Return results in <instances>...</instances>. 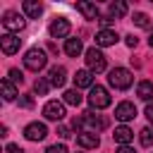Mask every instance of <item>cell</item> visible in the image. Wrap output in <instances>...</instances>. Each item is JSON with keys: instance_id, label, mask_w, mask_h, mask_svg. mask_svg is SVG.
<instances>
[{"instance_id": "cell-3", "label": "cell", "mask_w": 153, "mask_h": 153, "mask_svg": "<svg viewBox=\"0 0 153 153\" xmlns=\"http://www.w3.org/2000/svg\"><path fill=\"white\" fill-rule=\"evenodd\" d=\"M45 65H48V55H45V50H41V48H31V50H26V55H24V67H26V69H31V72H41Z\"/></svg>"}, {"instance_id": "cell-6", "label": "cell", "mask_w": 153, "mask_h": 153, "mask_svg": "<svg viewBox=\"0 0 153 153\" xmlns=\"http://www.w3.org/2000/svg\"><path fill=\"white\" fill-rule=\"evenodd\" d=\"M86 65H88V69L91 72H103L105 69V55L98 50V48H88L86 50Z\"/></svg>"}, {"instance_id": "cell-35", "label": "cell", "mask_w": 153, "mask_h": 153, "mask_svg": "<svg viewBox=\"0 0 153 153\" xmlns=\"http://www.w3.org/2000/svg\"><path fill=\"white\" fill-rule=\"evenodd\" d=\"M117 153H136V151H134L131 146H120V151H117Z\"/></svg>"}, {"instance_id": "cell-10", "label": "cell", "mask_w": 153, "mask_h": 153, "mask_svg": "<svg viewBox=\"0 0 153 153\" xmlns=\"http://www.w3.org/2000/svg\"><path fill=\"white\" fill-rule=\"evenodd\" d=\"M134 117H136V105H134V103L122 100V103L115 108V120H120V122H129V120H134Z\"/></svg>"}, {"instance_id": "cell-26", "label": "cell", "mask_w": 153, "mask_h": 153, "mask_svg": "<svg viewBox=\"0 0 153 153\" xmlns=\"http://www.w3.org/2000/svg\"><path fill=\"white\" fill-rule=\"evenodd\" d=\"M48 88H50V81H48V79H36L33 91H36L38 96H45V93H48Z\"/></svg>"}, {"instance_id": "cell-27", "label": "cell", "mask_w": 153, "mask_h": 153, "mask_svg": "<svg viewBox=\"0 0 153 153\" xmlns=\"http://www.w3.org/2000/svg\"><path fill=\"white\" fill-rule=\"evenodd\" d=\"M10 81H12V84H22V81H24V74L12 67V69H10Z\"/></svg>"}, {"instance_id": "cell-14", "label": "cell", "mask_w": 153, "mask_h": 153, "mask_svg": "<svg viewBox=\"0 0 153 153\" xmlns=\"http://www.w3.org/2000/svg\"><path fill=\"white\" fill-rule=\"evenodd\" d=\"M115 43H117V33H115L112 29H100V31L96 33V45L108 48V45H115Z\"/></svg>"}, {"instance_id": "cell-21", "label": "cell", "mask_w": 153, "mask_h": 153, "mask_svg": "<svg viewBox=\"0 0 153 153\" xmlns=\"http://www.w3.org/2000/svg\"><path fill=\"white\" fill-rule=\"evenodd\" d=\"M81 50H84V45H81V38H67V43H65V53H67L69 57H76V55H81Z\"/></svg>"}, {"instance_id": "cell-4", "label": "cell", "mask_w": 153, "mask_h": 153, "mask_svg": "<svg viewBox=\"0 0 153 153\" xmlns=\"http://www.w3.org/2000/svg\"><path fill=\"white\" fill-rule=\"evenodd\" d=\"M110 93H108V88H103V86H93L91 91H88V105L91 108H96V110H103V108H108L110 105Z\"/></svg>"}, {"instance_id": "cell-23", "label": "cell", "mask_w": 153, "mask_h": 153, "mask_svg": "<svg viewBox=\"0 0 153 153\" xmlns=\"http://www.w3.org/2000/svg\"><path fill=\"white\" fill-rule=\"evenodd\" d=\"M62 98H65V103H67V105H79V103H81V96H79V91H76V88L65 91V96H62Z\"/></svg>"}, {"instance_id": "cell-5", "label": "cell", "mask_w": 153, "mask_h": 153, "mask_svg": "<svg viewBox=\"0 0 153 153\" xmlns=\"http://www.w3.org/2000/svg\"><path fill=\"white\" fill-rule=\"evenodd\" d=\"M2 26H5L10 33H17V31H22V29L26 26V19H24L19 12H5V17H2Z\"/></svg>"}, {"instance_id": "cell-33", "label": "cell", "mask_w": 153, "mask_h": 153, "mask_svg": "<svg viewBox=\"0 0 153 153\" xmlns=\"http://www.w3.org/2000/svg\"><path fill=\"white\" fill-rule=\"evenodd\" d=\"M98 22H100V24H103V29H108V26H110V22H112V19H110V17H98Z\"/></svg>"}, {"instance_id": "cell-17", "label": "cell", "mask_w": 153, "mask_h": 153, "mask_svg": "<svg viewBox=\"0 0 153 153\" xmlns=\"http://www.w3.org/2000/svg\"><path fill=\"white\" fill-rule=\"evenodd\" d=\"M22 10H24V14H26L29 19H38L41 12H43V5H41V2H33V0H24V2H22Z\"/></svg>"}, {"instance_id": "cell-15", "label": "cell", "mask_w": 153, "mask_h": 153, "mask_svg": "<svg viewBox=\"0 0 153 153\" xmlns=\"http://www.w3.org/2000/svg\"><path fill=\"white\" fill-rule=\"evenodd\" d=\"M74 86L76 88H93V72L91 69H79L74 74Z\"/></svg>"}, {"instance_id": "cell-18", "label": "cell", "mask_w": 153, "mask_h": 153, "mask_svg": "<svg viewBox=\"0 0 153 153\" xmlns=\"http://www.w3.org/2000/svg\"><path fill=\"white\" fill-rule=\"evenodd\" d=\"M136 96H139L141 100L151 103V100H153V81H148V79L139 81V86H136Z\"/></svg>"}, {"instance_id": "cell-28", "label": "cell", "mask_w": 153, "mask_h": 153, "mask_svg": "<svg viewBox=\"0 0 153 153\" xmlns=\"http://www.w3.org/2000/svg\"><path fill=\"white\" fill-rule=\"evenodd\" d=\"M45 153H69V151H67V146L55 143V146H48V148H45Z\"/></svg>"}, {"instance_id": "cell-22", "label": "cell", "mask_w": 153, "mask_h": 153, "mask_svg": "<svg viewBox=\"0 0 153 153\" xmlns=\"http://www.w3.org/2000/svg\"><path fill=\"white\" fill-rule=\"evenodd\" d=\"M0 91H2V98H5V100H14V98H17V86H14L10 79H2V81H0Z\"/></svg>"}, {"instance_id": "cell-9", "label": "cell", "mask_w": 153, "mask_h": 153, "mask_svg": "<svg viewBox=\"0 0 153 153\" xmlns=\"http://www.w3.org/2000/svg\"><path fill=\"white\" fill-rule=\"evenodd\" d=\"M0 48H2L5 55H14L22 48V38H17L14 33H2L0 36Z\"/></svg>"}, {"instance_id": "cell-32", "label": "cell", "mask_w": 153, "mask_h": 153, "mask_svg": "<svg viewBox=\"0 0 153 153\" xmlns=\"http://www.w3.org/2000/svg\"><path fill=\"white\" fill-rule=\"evenodd\" d=\"M146 117H148V122L153 124V103H148V105H146Z\"/></svg>"}, {"instance_id": "cell-7", "label": "cell", "mask_w": 153, "mask_h": 153, "mask_svg": "<svg viewBox=\"0 0 153 153\" xmlns=\"http://www.w3.org/2000/svg\"><path fill=\"white\" fill-rule=\"evenodd\" d=\"M43 115H45V120H50V122L65 120V103H60V100H48V103L43 105Z\"/></svg>"}, {"instance_id": "cell-19", "label": "cell", "mask_w": 153, "mask_h": 153, "mask_svg": "<svg viewBox=\"0 0 153 153\" xmlns=\"http://www.w3.org/2000/svg\"><path fill=\"white\" fill-rule=\"evenodd\" d=\"M76 10L84 14V19H98V7H96L93 2L81 0V2H76Z\"/></svg>"}, {"instance_id": "cell-30", "label": "cell", "mask_w": 153, "mask_h": 153, "mask_svg": "<svg viewBox=\"0 0 153 153\" xmlns=\"http://www.w3.org/2000/svg\"><path fill=\"white\" fill-rule=\"evenodd\" d=\"M19 105H22V108H31V105H33V100H31L29 96H22V98H19Z\"/></svg>"}, {"instance_id": "cell-13", "label": "cell", "mask_w": 153, "mask_h": 153, "mask_svg": "<svg viewBox=\"0 0 153 153\" xmlns=\"http://www.w3.org/2000/svg\"><path fill=\"white\" fill-rule=\"evenodd\" d=\"M76 143H79L81 148H98V146H100V139H98V134H93V131H79V134H76Z\"/></svg>"}, {"instance_id": "cell-2", "label": "cell", "mask_w": 153, "mask_h": 153, "mask_svg": "<svg viewBox=\"0 0 153 153\" xmlns=\"http://www.w3.org/2000/svg\"><path fill=\"white\" fill-rule=\"evenodd\" d=\"M108 84H110L112 88H117V91H124V88H129V86L134 84V76H131L129 69L115 67V69H110V74H108Z\"/></svg>"}, {"instance_id": "cell-12", "label": "cell", "mask_w": 153, "mask_h": 153, "mask_svg": "<svg viewBox=\"0 0 153 153\" xmlns=\"http://www.w3.org/2000/svg\"><path fill=\"white\" fill-rule=\"evenodd\" d=\"M48 81H50V86L62 88V86H65V81H67V69H65V67H60V65L50 67V72H48Z\"/></svg>"}, {"instance_id": "cell-25", "label": "cell", "mask_w": 153, "mask_h": 153, "mask_svg": "<svg viewBox=\"0 0 153 153\" xmlns=\"http://www.w3.org/2000/svg\"><path fill=\"white\" fill-rule=\"evenodd\" d=\"M134 24L141 26V29H148V26H151V19H148V14H143V12H134Z\"/></svg>"}, {"instance_id": "cell-1", "label": "cell", "mask_w": 153, "mask_h": 153, "mask_svg": "<svg viewBox=\"0 0 153 153\" xmlns=\"http://www.w3.org/2000/svg\"><path fill=\"white\" fill-rule=\"evenodd\" d=\"M105 127H108V120L100 117V115H96V112H91V110L84 112L79 120H74V129H79V131H93V134H98Z\"/></svg>"}, {"instance_id": "cell-36", "label": "cell", "mask_w": 153, "mask_h": 153, "mask_svg": "<svg viewBox=\"0 0 153 153\" xmlns=\"http://www.w3.org/2000/svg\"><path fill=\"white\" fill-rule=\"evenodd\" d=\"M148 45H151V48H153V33H151V36H148Z\"/></svg>"}, {"instance_id": "cell-31", "label": "cell", "mask_w": 153, "mask_h": 153, "mask_svg": "<svg viewBox=\"0 0 153 153\" xmlns=\"http://www.w3.org/2000/svg\"><path fill=\"white\" fill-rule=\"evenodd\" d=\"M7 153H24V148L17 143H7Z\"/></svg>"}, {"instance_id": "cell-8", "label": "cell", "mask_w": 153, "mask_h": 153, "mask_svg": "<svg viewBox=\"0 0 153 153\" xmlns=\"http://www.w3.org/2000/svg\"><path fill=\"white\" fill-rule=\"evenodd\" d=\"M24 136H26L29 141H43V139L48 136V127H45L43 122H31V124L24 127Z\"/></svg>"}, {"instance_id": "cell-20", "label": "cell", "mask_w": 153, "mask_h": 153, "mask_svg": "<svg viewBox=\"0 0 153 153\" xmlns=\"http://www.w3.org/2000/svg\"><path fill=\"white\" fill-rule=\"evenodd\" d=\"M124 14H127V2H122V0L110 2V7H108V17H110V19H120V17H124Z\"/></svg>"}, {"instance_id": "cell-11", "label": "cell", "mask_w": 153, "mask_h": 153, "mask_svg": "<svg viewBox=\"0 0 153 153\" xmlns=\"http://www.w3.org/2000/svg\"><path fill=\"white\" fill-rule=\"evenodd\" d=\"M48 31H50L53 38H65V36H69L72 26H69V22H67L65 17H57V19H53V24H50Z\"/></svg>"}, {"instance_id": "cell-16", "label": "cell", "mask_w": 153, "mask_h": 153, "mask_svg": "<svg viewBox=\"0 0 153 153\" xmlns=\"http://www.w3.org/2000/svg\"><path fill=\"white\" fill-rule=\"evenodd\" d=\"M112 139H115L120 146H129V141L134 139V131H131L127 124H120V127H115V134H112Z\"/></svg>"}, {"instance_id": "cell-34", "label": "cell", "mask_w": 153, "mask_h": 153, "mask_svg": "<svg viewBox=\"0 0 153 153\" xmlns=\"http://www.w3.org/2000/svg\"><path fill=\"white\" fill-rule=\"evenodd\" d=\"M57 134H60L62 139H69V129H67V127H60V129H57Z\"/></svg>"}, {"instance_id": "cell-24", "label": "cell", "mask_w": 153, "mask_h": 153, "mask_svg": "<svg viewBox=\"0 0 153 153\" xmlns=\"http://www.w3.org/2000/svg\"><path fill=\"white\" fill-rule=\"evenodd\" d=\"M139 141H141V146H153V129L151 127H143L139 131Z\"/></svg>"}, {"instance_id": "cell-29", "label": "cell", "mask_w": 153, "mask_h": 153, "mask_svg": "<svg viewBox=\"0 0 153 153\" xmlns=\"http://www.w3.org/2000/svg\"><path fill=\"white\" fill-rule=\"evenodd\" d=\"M124 43H127L129 48H136V43H139V38H136L134 33H129V36H124Z\"/></svg>"}]
</instances>
